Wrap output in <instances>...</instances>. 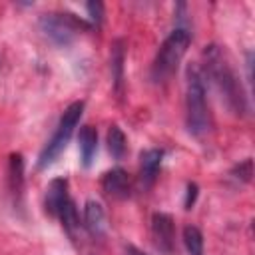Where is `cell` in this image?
Masks as SVG:
<instances>
[{
	"label": "cell",
	"mask_w": 255,
	"mask_h": 255,
	"mask_svg": "<svg viewBox=\"0 0 255 255\" xmlns=\"http://www.w3.org/2000/svg\"><path fill=\"white\" fill-rule=\"evenodd\" d=\"M205 64H207V74L213 80V84L217 86V90L223 94L227 106L235 112V114H243L247 110L245 104V94L241 90L239 80L235 78L229 62L225 60L223 52L217 46H209L205 50Z\"/></svg>",
	"instance_id": "6da1fadb"
},
{
	"label": "cell",
	"mask_w": 255,
	"mask_h": 255,
	"mask_svg": "<svg viewBox=\"0 0 255 255\" xmlns=\"http://www.w3.org/2000/svg\"><path fill=\"white\" fill-rule=\"evenodd\" d=\"M185 124L191 135H203L209 129V110L205 102L203 78L195 66L187 68V88H185Z\"/></svg>",
	"instance_id": "7a4b0ae2"
},
{
	"label": "cell",
	"mask_w": 255,
	"mask_h": 255,
	"mask_svg": "<svg viewBox=\"0 0 255 255\" xmlns=\"http://www.w3.org/2000/svg\"><path fill=\"white\" fill-rule=\"evenodd\" d=\"M191 36L185 28H175L159 46L155 60L151 64V80L153 82H167L179 68V62L183 60L187 48H189Z\"/></svg>",
	"instance_id": "3957f363"
},
{
	"label": "cell",
	"mask_w": 255,
	"mask_h": 255,
	"mask_svg": "<svg viewBox=\"0 0 255 255\" xmlns=\"http://www.w3.org/2000/svg\"><path fill=\"white\" fill-rule=\"evenodd\" d=\"M82 114H84V102H72L64 110V114L60 118V124L56 128L54 135H52V139L42 147V151L38 155V167L40 169H44L50 163H54V159L66 149V145H68V141H70V137L74 133V128L78 126Z\"/></svg>",
	"instance_id": "277c9868"
},
{
	"label": "cell",
	"mask_w": 255,
	"mask_h": 255,
	"mask_svg": "<svg viewBox=\"0 0 255 255\" xmlns=\"http://www.w3.org/2000/svg\"><path fill=\"white\" fill-rule=\"evenodd\" d=\"M88 26H90L88 22H84L82 18H76L70 12H50L40 18V30L56 46H68L74 34L80 28H88Z\"/></svg>",
	"instance_id": "5b68a950"
},
{
	"label": "cell",
	"mask_w": 255,
	"mask_h": 255,
	"mask_svg": "<svg viewBox=\"0 0 255 255\" xmlns=\"http://www.w3.org/2000/svg\"><path fill=\"white\" fill-rule=\"evenodd\" d=\"M151 237L153 243L159 251L171 253L173 251V241H175V227L173 219L167 213H153L151 217Z\"/></svg>",
	"instance_id": "8992f818"
},
{
	"label": "cell",
	"mask_w": 255,
	"mask_h": 255,
	"mask_svg": "<svg viewBox=\"0 0 255 255\" xmlns=\"http://www.w3.org/2000/svg\"><path fill=\"white\" fill-rule=\"evenodd\" d=\"M102 189H104L106 195H110L114 199H126V197H129L131 183H129L128 173L122 167H114V169H110V171L104 173V177H102Z\"/></svg>",
	"instance_id": "52a82bcc"
},
{
	"label": "cell",
	"mask_w": 255,
	"mask_h": 255,
	"mask_svg": "<svg viewBox=\"0 0 255 255\" xmlns=\"http://www.w3.org/2000/svg\"><path fill=\"white\" fill-rule=\"evenodd\" d=\"M68 199H70V195H68V181H66L64 177L52 179L50 185H48V189H46V201H44L46 211H48L50 215L58 217L60 209L64 207V203H66Z\"/></svg>",
	"instance_id": "ba28073f"
},
{
	"label": "cell",
	"mask_w": 255,
	"mask_h": 255,
	"mask_svg": "<svg viewBox=\"0 0 255 255\" xmlns=\"http://www.w3.org/2000/svg\"><path fill=\"white\" fill-rule=\"evenodd\" d=\"M161 159H163V151L161 149H145L139 155V173H141V183L143 187H149L161 167Z\"/></svg>",
	"instance_id": "9c48e42d"
},
{
	"label": "cell",
	"mask_w": 255,
	"mask_h": 255,
	"mask_svg": "<svg viewBox=\"0 0 255 255\" xmlns=\"http://www.w3.org/2000/svg\"><path fill=\"white\" fill-rule=\"evenodd\" d=\"M84 225L94 237H104L106 233V211L96 199H88L84 207Z\"/></svg>",
	"instance_id": "30bf717a"
},
{
	"label": "cell",
	"mask_w": 255,
	"mask_h": 255,
	"mask_svg": "<svg viewBox=\"0 0 255 255\" xmlns=\"http://www.w3.org/2000/svg\"><path fill=\"white\" fill-rule=\"evenodd\" d=\"M78 147H80V157H82V165L90 167L94 161V155L98 151V131L92 126H84L80 129L78 135Z\"/></svg>",
	"instance_id": "8fae6325"
},
{
	"label": "cell",
	"mask_w": 255,
	"mask_h": 255,
	"mask_svg": "<svg viewBox=\"0 0 255 255\" xmlns=\"http://www.w3.org/2000/svg\"><path fill=\"white\" fill-rule=\"evenodd\" d=\"M8 181H10V191L20 197L22 195V185H24V161L20 153L10 155V167H8Z\"/></svg>",
	"instance_id": "7c38bea8"
},
{
	"label": "cell",
	"mask_w": 255,
	"mask_h": 255,
	"mask_svg": "<svg viewBox=\"0 0 255 255\" xmlns=\"http://www.w3.org/2000/svg\"><path fill=\"white\" fill-rule=\"evenodd\" d=\"M124 58H126L124 42L118 40L114 42V48H112V74H114V82L118 90L122 88V82H124Z\"/></svg>",
	"instance_id": "4fadbf2b"
},
{
	"label": "cell",
	"mask_w": 255,
	"mask_h": 255,
	"mask_svg": "<svg viewBox=\"0 0 255 255\" xmlns=\"http://www.w3.org/2000/svg\"><path fill=\"white\" fill-rule=\"evenodd\" d=\"M58 217H60V221H62V227L74 237L76 229L80 227V217H78V211H76V205H74L72 199H68V201L64 203V207L60 209Z\"/></svg>",
	"instance_id": "5bb4252c"
},
{
	"label": "cell",
	"mask_w": 255,
	"mask_h": 255,
	"mask_svg": "<svg viewBox=\"0 0 255 255\" xmlns=\"http://www.w3.org/2000/svg\"><path fill=\"white\" fill-rule=\"evenodd\" d=\"M108 149L116 159H122L126 153V135L118 126H110L108 129Z\"/></svg>",
	"instance_id": "9a60e30c"
},
{
	"label": "cell",
	"mask_w": 255,
	"mask_h": 255,
	"mask_svg": "<svg viewBox=\"0 0 255 255\" xmlns=\"http://www.w3.org/2000/svg\"><path fill=\"white\" fill-rule=\"evenodd\" d=\"M183 243L189 255H203V235L197 227L187 225L183 229Z\"/></svg>",
	"instance_id": "2e32d148"
},
{
	"label": "cell",
	"mask_w": 255,
	"mask_h": 255,
	"mask_svg": "<svg viewBox=\"0 0 255 255\" xmlns=\"http://www.w3.org/2000/svg\"><path fill=\"white\" fill-rule=\"evenodd\" d=\"M86 10L90 14V20L94 26L102 24V18H104V4L102 2H88L86 4Z\"/></svg>",
	"instance_id": "e0dca14e"
},
{
	"label": "cell",
	"mask_w": 255,
	"mask_h": 255,
	"mask_svg": "<svg viewBox=\"0 0 255 255\" xmlns=\"http://www.w3.org/2000/svg\"><path fill=\"white\" fill-rule=\"evenodd\" d=\"M233 173H237L235 177H239V179H243V181H251V175H253V161H251V159H245L243 163H239V165L235 167Z\"/></svg>",
	"instance_id": "ac0fdd59"
},
{
	"label": "cell",
	"mask_w": 255,
	"mask_h": 255,
	"mask_svg": "<svg viewBox=\"0 0 255 255\" xmlns=\"http://www.w3.org/2000/svg\"><path fill=\"white\" fill-rule=\"evenodd\" d=\"M195 195H197V185L195 183H189L187 185V197H185V209H191V205L195 201Z\"/></svg>",
	"instance_id": "d6986e66"
},
{
	"label": "cell",
	"mask_w": 255,
	"mask_h": 255,
	"mask_svg": "<svg viewBox=\"0 0 255 255\" xmlns=\"http://www.w3.org/2000/svg\"><path fill=\"white\" fill-rule=\"evenodd\" d=\"M126 255H145L143 251H139V249H135V247H126Z\"/></svg>",
	"instance_id": "ffe728a7"
}]
</instances>
